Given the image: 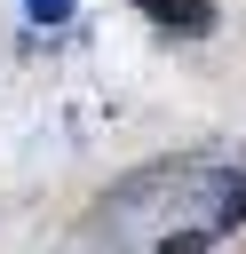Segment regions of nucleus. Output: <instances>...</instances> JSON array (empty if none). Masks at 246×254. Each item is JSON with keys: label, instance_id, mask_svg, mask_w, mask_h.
<instances>
[{"label": "nucleus", "instance_id": "f03ea898", "mask_svg": "<svg viewBox=\"0 0 246 254\" xmlns=\"http://www.w3.org/2000/svg\"><path fill=\"white\" fill-rule=\"evenodd\" d=\"M206 246H214V230H206V222H190V230H175V238H159L151 254H206Z\"/></svg>", "mask_w": 246, "mask_h": 254}, {"label": "nucleus", "instance_id": "7ed1b4c3", "mask_svg": "<svg viewBox=\"0 0 246 254\" xmlns=\"http://www.w3.org/2000/svg\"><path fill=\"white\" fill-rule=\"evenodd\" d=\"M24 16H32V24H63V16H71V0H24Z\"/></svg>", "mask_w": 246, "mask_h": 254}, {"label": "nucleus", "instance_id": "f257e3e1", "mask_svg": "<svg viewBox=\"0 0 246 254\" xmlns=\"http://www.w3.org/2000/svg\"><path fill=\"white\" fill-rule=\"evenodd\" d=\"M135 8H143L151 24H175V32H190V40H198V32H214V0H135Z\"/></svg>", "mask_w": 246, "mask_h": 254}]
</instances>
